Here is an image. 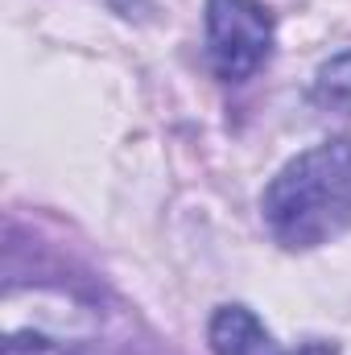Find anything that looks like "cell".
Returning a JSON list of instances; mask_svg holds the SVG:
<instances>
[{
    "mask_svg": "<svg viewBox=\"0 0 351 355\" xmlns=\"http://www.w3.org/2000/svg\"><path fill=\"white\" fill-rule=\"evenodd\" d=\"M268 236L289 252L335 244L351 232V137L289 157L261 198Z\"/></svg>",
    "mask_w": 351,
    "mask_h": 355,
    "instance_id": "obj_1",
    "label": "cell"
},
{
    "mask_svg": "<svg viewBox=\"0 0 351 355\" xmlns=\"http://www.w3.org/2000/svg\"><path fill=\"white\" fill-rule=\"evenodd\" d=\"M273 12L261 0H207V62L223 83H244L273 54Z\"/></svg>",
    "mask_w": 351,
    "mask_h": 355,
    "instance_id": "obj_2",
    "label": "cell"
},
{
    "mask_svg": "<svg viewBox=\"0 0 351 355\" xmlns=\"http://www.w3.org/2000/svg\"><path fill=\"white\" fill-rule=\"evenodd\" d=\"M207 343L215 355H285L273 331L248 306H219L207 327Z\"/></svg>",
    "mask_w": 351,
    "mask_h": 355,
    "instance_id": "obj_3",
    "label": "cell"
},
{
    "mask_svg": "<svg viewBox=\"0 0 351 355\" xmlns=\"http://www.w3.org/2000/svg\"><path fill=\"white\" fill-rule=\"evenodd\" d=\"M314 99H318V103H327V107L351 112V54H339L335 62H327V67L318 71Z\"/></svg>",
    "mask_w": 351,
    "mask_h": 355,
    "instance_id": "obj_4",
    "label": "cell"
},
{
    "mask_svg": "<svg viewBox=\"0 0 351 355\" xmlns=\"http://www.w3.org/2000/svg\"><path fill=\"white\" fill-rule=\"evenodd\" d=\"M298 355H339V347L335 343H323V339H310V343L298 347Z\"/></svg>",
    "mask_w": 351,
    "mask_h": 355,
    "instance_id": "obj_5",
    "label": "cell"
}]
</instances>
